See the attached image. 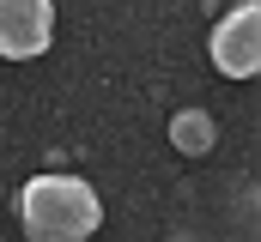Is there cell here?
I'll list each match as a JSON object with an SVG mask.
<instances>
[{"label": "cell", "mask_w": 261, "mask_h": 242, "mask_svg": "<svg viewBox=\"0 0 261 242\" xmlns=\"http://www.w3.org/2000/svg\"><path fill=\"white\" fill-rule=\"evenodd\" d=\"M18 218L31 242H85L103 224V206H97V188L79 176H37L18 194Z\"/></svg>", "instance_id": "6da1fadb"}, {"label": "cell", "mask_w": 261, "mask_h": 242, "mask_svg": "<svg viewBox=\"0 0 261 242\" xmlns=\"http://www.w3.org/2000/svg\"><path fill=\"white\" fill-rule=\"evenodd\" d=\"M213 60L225 79H255L261 73V6L225 12V24L213 31Z\"/></svg>", "instance_id": "7a4b0ae2"}, {"label": "cell", "mask_w": 261, "mask_h": 242, "mask_svg": "<svg viewBox=\"0 0 261 242\" xmlns=\"http://www.w3.org/2000/svg\"><path fill=\"white\" fill-rule=\"evenodd\" d=\"M55 37V6L49 0H0V55L31 60Z\"/></svg>", "instance_id": "3957f363"}, {"label": "cell", "mask_w": 261, "mask_h": 242, "mask_svg": "<svg viewBox=\"0 0 261 242\" xmlns=\"http://www.w3.org/2000/svg\"><path fill=\"white\" fill-rule=\"evenodd\" d=\"M170 139H176V152H213V115L206 109H182V115L170 121Z\"/></svg>", "instance_id": "277c9868"}]
</instances>
